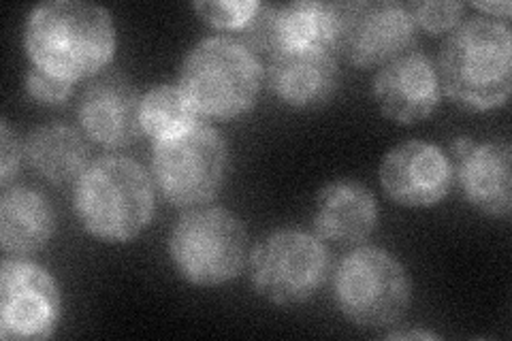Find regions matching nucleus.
Here are the masks:
<instances>
[{"label":"nucleus","instance_id":"obj_23","mask_svg":"<svg viewBox=\"0 0 512 341\" xmlns=\"http://www.w3.org/2000/svg\"><path fill=\"white\" fill-rule=\"evenodd\" d=\"M26 90L37 103L43 105H60L71 96L73 81L60 79L52 73H45L37 67H30L26 73Z\"/></svg>","mask_w":512,"mask_h":341},{"label":"nucleus","instance_id":"obj_17","mask_svg":"<svg viewBox=\"0 0 512 341\" xmlns=\"http://www.w3.org/2000/svg\"><path fill=\"white\" fill-rule=\"evenodd\" d=\"M378 224V203L372 190L355 180H338L318 192L314 229L320 239L357 246Z\"/></svg>","mask_w":512,"mask_h":341},{"label":"nucleus","instance_id":"obj_25","mask_svg":"<svg viewBox=\"0 0 512 341\" xmlns=\"http://www.w3.org/2000/svg\"><path fill=\"white\" fill-rule=\"evenodd\" d=\"M476 9L485 11V13H491V18H502V20H508L510 13H512V5L508 3V0H500V3H474Z\"/></svg>","mask_w":512,"mask_h":341},{"label":"nucleus","instance_id":"obj_8","mask_svg":"<svg viewBox=\"0 0 512 341\" xmlns=\"http://www.w3.org/2000/svg\"><path fill=\"white\" fill-rule=\"evenodd\" d=\"M331 254L320 237L299 229L267 235L250 254V282L274 305H297L316 297L329 280Z\"/></svg>","mask_w":512,"mask_h":341},{"label":"nucleus","instance_id":"obj_10","mask_svg":"<svg viewBox=\"0 0 512 341\" xmlns=\"http://www.w3.org/2000/svg\"><path fill=\"white\" fill-rule=\"evenodd\" d=\"M62 314L60 288L50 271L7 258L0 267V337L41 341L52 337Z\"/></svg>","mask_w":512,"mask_h":341},{"label":"nucleus","instance_id":"obj_7","mask_svg":"<svg viewBox=\"0 0 512 341\" xmlns=\"http://www.w3.org/2000/svg\"><path fill=\"white\" fill-rule=\"evenodd\" d=\"M152 171L156 186L171 205L207 203L227 177L229 145L216 128L197 122L154 143Z\"/></svg>","mask_w":512,"mask_h":341},{"label":"nucleus","instance_id":"obj_11","mask_svg":"<svg viewBox=\"0 0 512 341\" xmlns=\"http://www.w3.org/2000/svg\"><path fill=\"white\" fill-rule=\"evenodd\" d=\"M453 162L436 143L410 139L395 145L380 165V184L402 207H431L453 186Z\"/></svg>","mask_w":512,"mask_h":341},{"label":"nucleus","instance_id":"obj_4","mask_svg":"<svg viewBox=\"0 0 512 341\" xmlns=\"http://www.w3.org/2000/svg\"><path fill=\"white\" fill-rule=\"evenodd\" d=\"M265 69L250 47L231 37L199 41L182 62L180 88L199 116H244L261 92Z\"/></svg>","mask_w":512,"mask_h":341},{"label":"nucleus","instance_id":"obj_24","mask_svg":"<svg viewBox=\"0 0 512 341\" xmlns=\"http://www.w3.org/2000/svg\"><path fill=\"white\" fill-rule=\"evenodd\" d=\"M22 152L24 148L20 139L11 131L9 122L3 120L0 122V184L3 188H9V182L18 175L22 156H26Z\"/></svg>","mask_w":512,"mask_h":341},{"label":"nucleus","instance_id":"obj_15","mask_svg":"<svg viewBox=\"0 0 512 341\" xmlns=\"http://www.w3.org/2000/svg\"><path fill=\"white\" fill-rule=\"evenodd\" d=\"M84 133L107 148H124L137 141L141 128V96L124 75H103L86 88L79 101Z\"/></svg>","mask_w":512,"mask_h":341},{"label":"nucleus","instance_id":"obj_3","mask_svg":"<svg viewBox=\"0 0 512 341\" xmlns=\"http://www.w3.org/2000/svg\"><path fill=\"white\" fill-rule=\"evenodd\" d=\"M75 214L84 229L107 243L141 235L154 214L148 171L126 156L94 160L75 184Z\"/></svg>","mask_w":512,"mask_h":341},{"label":"nucleus","instance_id":"obj_26","mask_svg":"<svg viewBox=\"0 0 512 341\" xmlns=\"http://www.w3.org/2000/svg\"><path fill=\"white\" fill-rule=\"evenodd\" d=\"M389 339H436L438 335L429 333V331H399V333H389Z\"/></svg>","mask_w":512,"mask_h":341},{"label":"nucleus","instance_id":"obj_20","mask_svg":"<svg viewBox=\"0 0 512 341\" xmlns=\"http://www.w3.org/2000/svg\"><path fill=\"white\" fill-rule=\"evenodd\" d=\"M199 113L180 86L163 84L141 96V128L152 139H165L197 124Z\"/></svg>","mask_w":512,"mask_h":341},{"label":"nucleus","instance_id":"obj_2","mask_svg":"<svg viewBox=\"0 0 512 341\" xmlns=\"http://www.w3.org/2000/svg\"><path fill=\"white\" fill-rule=\"evenodd\" d=\"M440 86L470 111L508 101L512 90V32L506 20L470 18L457 24L438 58Z\"/></svg>","mask_w":512,"mask_h":341},{"label":"nucleus","instance_id":"obj_1","mask_svg":"<svg viewBox=\"0 0 512 341\" xmlns=\"http://www.w3.org/2000/svg\"><path fill=\"white\" fill-rule=\"evenodd\" d=\"M24 47L32 67L75 84L99 75L114 58V18L84 0H50L30 11Z\"/></svg>","mask_w":512,"mask_h":341},{"label":"nucleus","instance_id":"obj_9","mask_svg":"<svg viewBox=\"0 0 512 341\" xmlns=\"http://www.w3.org/2000/svg\"><path fill=\"white\" fill-rule=\"evenodd\" d=\"M414 43L416 24L404 3L352 0L331 5L329 47L355 67H384L412 52Z\"/></svg>","mask_w":512,"mask_h":341},{"label":"nucleus","instance_id":"obj_16","mask_svg":"<svg viewBox=\"0 0 512 341\" xmlns=\"http://www.w3.org/2000/svg\"><path fill=\"white\" fill-rule=\"evenodd\" d=\"M329 32V3L261 5L244 28L246 45L250 50H261L267 54L310 45L329 47Z\"/></svg>","mask_w":512,"mask_h":341},{"label":"nucleus","instance_id":"obj_21","mask_svg":"<svg viewBox=\"0 0 512 341\" xmlns=\"http://www.w3.org/2000/svg\"><path fill=\"white\" fill-rule=\"evenodd\" d=\"M261 5L259 0H197L192 7L216 28L244 30Z\"/></svg>","mask_w":512,"mask_h":341},{"label":"nucleus","instance_id":"obj_13","mask_svg":"<svg viewBox=\"0 0 512 341\" xmlns=\"http://www.w3.org/2000/svg\"><path fill=\"white\" fill-rule=\"evenodd\" d=\"M380 111L397 124L427 120L440 103V77L434 60L421 52H408L384 64L372 81Z\"/></svg>","mask_w":512,"mask_h":341},{"label":"nucleus","instance_id":"obj_6","mask_svg":"<svg viewBox=\"0 0 512 341\" xmlns=\"http://www.w3.org/2000/svg\"><path fill=\"white\" fill-rule=\"evenodd\" d=\"M169 254L186 282L205 288L227 284L246 265V224L222 207L192 209L173 226Z\"/></svg>","mask_w":512,"mask_h":341},{"label":"nucleus","instance_id":"obj_14","mask_svg":"<svg viewBox=\"0 0 512 341\" xmlns=\"http://www.w3.org/2000/svg\"><path fill=\"white\" fill-rule=\"evenodd\" d=\"M459 186L472 207L493 218H506L512 207L510 145L506 141L476 143L459 137L453 143Z\"/></svg>","mask_w":512,"mask_h":341},{"label":"nucleus","instance_id":"obj_12","mask_svg":"<svg viewBox=\"0 0 512 341\" xmlns=\"http://www.w3.org/2000/svg\"><path fill=\"white\" fill-rule=\"evenodd\" d=\"M265 79L288 107L316 109L333 99L340 86V69L331 47H293L269 54Z\"/></svg>","mask_w":512,"mask_h":341},{"label":"nucleus","instance_id":"obj_18","mask_svg":"<svg viewBox=\"0 0 512 341\" xmlns=\"http://www.w3.org/2000/svg\"><path fill=\"white\" fill-rule=\"evenodd\" d=\"M56 231V211L30 186L5 188L0 199V246L13 256L41 252Z\"/></svg>","mask_w":512,"mask_h":341},{"label":"nucleus","instance_id":"obj_19","mask_svg":"<svg viewBox=\"0 0 512 341\" xmlns=\"http://www.w3.org/2000/svg\"><path fill=\"white\" fill-rule=\"evenodd\" d=\"M24 154L32 169L58 186L77 182L88 169V145L67 124L35 128L24 143Z\"/></svg>","mask_w":512,"mask_h":341},{"label":"nucleus","instance_id":"obj_5","mask_svg":"<svg viewBox=\"0 0 512 341\" xmlns=\"http://www.w3.org/2000/svg\"><path fill=\"white\" fill-rule=\"evenodd\" d=\"M333 299L357 327H391L408 312L412 284L391 252L367 246L352 250L335 267Z\"/></svg>","mask_w":512,"mask_h":341},{"label":"nucleus","instance_id":"obj_22","mask_svg":"<svg viewBox=\"0 0 512 341\" xmlns=\"http://www.w3.org/2000/svg\"><path fill=\"white\" fill-rule=\"evenodd\" d=\"M406 7L414 24H419L427 32H434V35L453 30L466 11V7L455 3V0H419V3H410Z\"/></svg>","mask_w":512,"mask_h":341}]
</instances>
